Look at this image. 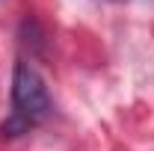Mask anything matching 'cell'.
<instances>
[{
    "label": "cell",
    "mask_w": 154,
    "mask_h": 151,
    "mask_svg": "<svg viewBox=\"0 0 154 151\" xmlns=\"http://www.w3.org/2000/svg\"><path fill=\"white\" fill-rule=\"evenodd\" d=\"M54 110L51 92L45 86V80L30 62H15L12 71V113L0 125L3 136H21L30 128L42 125Z\"/></svg>",
    "instance_id": "1"
}]
</instances>
